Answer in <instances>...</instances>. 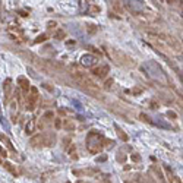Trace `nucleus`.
I'll use <instances>...</instances> for the list:
<instances>
[{
	"mask_svg": "<svg viewBox=\"0 0 183 183\" xmlns=\"http://www.w3.org/2000/svg\"><path fill=\"white\" fill-rule=\"evenodd\" d=\"M142 69L148 73L149 78H152L154 81H157L158 84H161V85H167V84H169L167 75L164 73V70L161 69V66L157 63V62L149 60V62H147V63L142 66Z\"/></svg>",
	"mask_w": 183,
	"mask_h": 183,
	"instance_id": "f257e3e1",
	"label": "nucleus"
},
{
	"mask_svg": "<svg viewBox=\"0 0 183 183\" xmlns=\"http://www.w3.org/2000/svg\"><path fill=\"white\" fill-rule=\"evenodd\" d=\"M104 139H105V138H104L100 132L91 130V132L87 135V149H88L91 154H98V152L104 148Z\"/></svg>",
	"mask_w": 183,
	"mask_h": 183,
	"instance_id": "f03ea898",
	"label": "nucleus"
},
{
	"mask_svg": "<svg viewBox=\"0 0 183 183\" xmlns=\"http://www.w3.org/2000/svg\"><path fill=\"white\" fill-rule=\"evenodd\" d=\"M54 142H56V135L54 133H38V135L31 138V141H29L31 147H34V148L43 147V145L53 147Z\"/></svg>",
	"mask_w": 183,
	"mask_h": 183,
	"instance_id": "7ed1b4c3",
	"label": "nucleus"
},
{
	"mask_svg": "<svg viewBox=\"0 0 183 183\" xmlns=\"http://www.w3.org/2000/svg\"><path fill=\"white\" fill-rule=\"evenodd\" d=\"M73 79L76 81V84L81 87H87V88H95L97 85L92 82V79L90 76H87L85 73H81V72H75L73 73Z\"/></svg>",
	"mask_w": 183,
	"mask_h": 183,
	"instance_id": "20e7f679",
	"label": "nucleus"
},
{
	"mask_svg": "<svg viewBox=\"0 0 183 183\" xmlns=\"http://www.w3.org/2000/svg\"><path fill=\"white\" fill-rule=\"evenodd\" d=\"M29 91H31V94L26 98V110L28 111H34L35 105H37V101H38V90L35 87H31Z\"/></svg>",
	"mask_w": 183,
	"mask_h": 183,
	"instance_id": "39448f33",
	"label": "nucleus"
},
{
	"mask_svg": "<svg viewBox=\"0 0 183 183\" xmlns=\"http://www.w3.org/2000/svg\"><path fill=\"white\" fill-rule=\"evenodd\" d=\"M125 6L132 12V13H141V12L145 9V2H141V0H127L125 2Z\"/></svg>",
	"mask_w": 183,
	"mask_h": 183,
	"instance_id": "423d86ee",
	"label": "nucleus"
},
{
	"mask_svg": "<svg viewBox=\"0 0 183 183\" xmlns=\"http://www.w3.org/2000/svg\"><path fill=\"white\" fill-rule=\"evenodd\" d=\"M97 62H98V59L95 56H92V54H84L81 57V65L85 66V68H92Z\"/></svg>",
	"mask_w": 183,
	"mask_h": 183,
	"instance_id": "0eeeda50",
	"label": "nucleus"
},
{
	"mask_svg": "<svg viewBox=\"0 0 183 183\" xmlns=\"http://www.w3.org/2000/svg\"><path fill=\"white\" fill-rule=\"evenodd\" d=\"M110 72V66L108 65H103V66H98L97 69H94L92 70V73L98 78V79H104L105 76H107V73Z\"/></svg>",
	"mask_w": 183,
	"mask_h": 183,
	"instance_id": "6e6552de",
	"label": "nucleus"
},
{
	"mask_svg": "<svg viewBox=\"0 0 183 183\" xmlns=\"http://www.w3.org/2000/svg\"><path fill=\"white\" fill-rule=\"evenodd\" d=\"M18 84L21 85L22 91H25V92H28V91H29V88H31V85H29V81L26 79L25 76H19V78H18Z\"/></svg>",
	"mask_w": 183,
	"mask_h": 183,
	"instance_id": "1a4fd4ad",
	"label": "nucleus"
},
{
	"mask_svg": "<svg viewBox=\"0 0 183 183\" xmlns=\"http://www.w3.org/2000/svg\"><path fill=\"white\" fill-rule=\"evenodd\" d=\"M34 132H35V119H29L26 126H25V133L26 135H32Z\"/></svg>",
	"mask_w": 183,
	"mask_h": 183,
	"instance_id": "9d476101",
	"label": "nucleus"
},
{
	"mask_svg": "<svg viewBox=\"0 0 183 183\" xmlns=\"http://www.w3.org/2000/svg\"><path fill=\"white\" fill-rule=\"evenodd\" d=\"M0 141H2V142H5V145L8 147V149H9V151H15L13 145H12V141L6 136V135H3V133H2V135H0Z\"/></svg>",
	"mask_w": 183,
	"mask_h": 183,
	"instance_id": "9b49d317",
	"label": "nucleus"
},
{
	"mask_svg": "<svg viewBox=\"0 0 183 183\" xmlns=\"http://www.w3.org/2000/svg\"><path fill=\"white\" fill-rule=\"evenodd\" d=\"M62 127L65 129V130H75V123L72 122V120H63V123H62Z\"/></svg>",
	"mask_w": 183,
	"mask_h": 183,
	"instance_id": "f8f14e48",
	"label": "nucleus"
},
{
	"mask_svg": "<svg viewBox=\"0 0 183 183\" xmlns=\"http://www.w3.org/2000/svg\"><path fill=\"white\" fill-rule=\"evenodd\" d=\"M12 81L11 79H6V82H5V92H6V98L9 100L11 98V91H12Z\"/></svg>",
	"mask_w": 183,
	"mask_h": 183,
	"instance_id": "ddd939ff",
	"label": "nucleus"
},
{
	"mask_svg": "<svg viewBox=\"0 0 183 183\" xmlns=\"http://www.w3.org/2000/svg\"><path fill=\"white\" fill-rule=\"evenodd\" d=\"M69 152V155L73 158V160H76L78 158V154H76V148H75V144H70V147H69L68 149H66Z\"/></svg>",
	"mask_w": 183,
	"mask_h": 183,
	"instance_id": "4468645a",
	"label": "nucleus"
},
{
	"mask_svg": "<svg viewBox=\"0 0 183 183\" xmlns=\"http://www.w3.org/2000/svg\"><path fill=\"white\" fill-rule=\"evenodd\" d=\"M114 127H116V130H117V135H119V138H120L123 142H127V139H129V138H127V135H126L125 132H123V130H122V129H120L117 125H114Z\"/></svg>",
	"mask_w": 183,
	"mask_h": 183,
	"instance_id": "2eb2a0df",
	"label": "nucleus"
},
{
	"mask_svg": "<svg viewBox=\"0 0 183 183\" xmlns=\"http://www.w3.org/2000/svg\"><path fill=\"white\" fill-rule=\"evenodd\" d=\"M0 123H2V126H3V127H5L8 132H9V129H11V127H9V123H8V120H6V119L3 117V114H2V105H0Z\"/></svg>",
	"mask_w": 183,
	"mask_h": 183,
	"instance_id": "dca6fc26",
	"label": "nucleus"
},
{
	"mask_svg": "<svg viewBox=\"0 0 183 183\" xmlns=\"http://www.w3.org/2000/svg\"><path fill=\"white\" fill-rule=\"evenodd\" d=\"M47 40V34H41V35H38L37 38H35V44H38V43H43V41H46Z\"/></svg>",
	"mask_w": 183,
	"mask_h": 183,
	"instance_id": "f3484780",
	"label": "nucleus"
},
{
	"mask_svg": "<svg viewBox=\"0 0 183 183\" xmlns=\"http://www.w3.org/2000/svg\"><path fill=\"white\" fill-rule=\"evenodd\" d=\"M5 169H6V170H9V172H11L12 174H15V176L18 174V173H16V170H13V166H12V164H9V163H5Z\"/></svg>",
	"mask_w": 183,
	"mask_h": 183,
	"instance_id": "a211bd4d",
	"label": "nucleus"
},
{
	"mask_svg": "<svg viewBox=\"0 0 183 183\" xmlns=\"http://www.w3.org/2000/svg\"><path fill=\"white\" fill-rule=\"evenodd\" d=\"M139 119H141L142 122H147V123H152V120H151V119H149V117H148L147 114H144V113H141V114H139Z\"/></svg>",
	"mask_w": 183,
	"mask_h": 183,
	"instance_id": "6ab92c4d",
	"label": "nucleus"
},
{
	"mask_svg": "<svg viewBox=\"0 0 183 183\" xmlns=\"http://www.w3.org/2000/svg\"><path fill=\"white\" fill-rule=\"evenodd\" d=\"M79 5H81V13H85V11H88V5L85 3V2H79Z\"/></svg>",
	"mask_w": 183,
	"mask_h": 183,
	"instance_id": "aec40b11",
	"label": "nucleus"
},
{
	"mask_svg": "<svg viewBox=\"0 0 183 183\" xmlns=\"http://www.w3.org/2000/svg\"><path fill=\"white\" fill-rule=\"evenodd\" d=\"M54 37H56L57 40H63V38H65V32H63V29H59Z\"/></svg>",
	"mask_w": 183,
	"mask_h": 183,
	"instance_id": "412c9836",
	"label": "nucleus"
},
{
	"mask_svg": "<svg viewBox=\"0 0 183 183\" xmlns=\"http://www.w3.org/2000/svg\"><path fill=\"white\" fill-rule=\"evenodd\" d=\"M170 182H172V183H182V179H179L177 176H172Z\"/></svg>",
	"mask_w": 183,
	"mask_h": 183,
	"instance_id": "4be33fe9",
	"label": "nucleus"
},
{
	"mask_svg": "<svg viewBox=\"0 0 183 183\" xmlns=\"http://www.w3.org/2000/svg\"><path fill=\"white\" fill-rule=\"evenodd\" d=\"M69 142H70V138H65V144H63V148H65V149H68L69 147H70V144H69Z\"/></svg>",
	"mask_w": 183,
	"mask_h": 183,
	"instance_id": "5701e85b",
	"label": "nucleus"
},
{
	"mask_svg": "<svg viewBox=\"0 0 183 183\" xmlns=\"http://www.w3.org/2000/svg\"><path fill=\"white\" fill-rule=\"evenodd\" d=\"M54 126H56V129H62V120H60V119H56Z\"/></svg>",
	"mask_w": 183,
	"mask_h": 183,
	"instance_id": "b1692460",
	"label": "nucleus"
},
{
	"mask_svg": "<svg viewBox=\"0 0 183 183\" xmlns=\"http://www.w3.org/2000/svg\"><path fill=\"white\" fill-rule=\"evenodd\" d=\"M0 154H2V157H6V155H8V152H6V149L3 148L2 145H0Z\"/></svg>",
	"mask_w": 183,
	"mask_h": 183,
	"instance_id": "393cba45",
	"label": "nucleus"
},
{
	"mask_svg": "<svg viewBox=\"0 0 183 183\" xmlns=\"http://www.w3.org/2000/svg\"><path fill=\"white\" fill-rule=\"evenodd\" d=\"M87 26H88V31L90 32H95L97 31V28H94V25H87Z\"/></svg>",
	"mask_w": 183,
	"mask_h": 183,
	"instance_id": "a878e982",
	"label": "nucleus"
},
{
	"mask_svg": "<svg viewBox=\"0 0 183 183\" xmlns=\"http://www.w3.org/2000/svg\"><path fill=\"white\" fill-rule=\"evenodd\" d=\"M44 117H46V119H53V113H51V111H47L46 114H44Z\"/></svg>",
	"mask_w": 183,
	"mask_h": 183,
	"instance_id": "bb28decb",
	"label": "nucleus"
},
{
	"mask_svg": "<svg viewBox=\"0 0 183 183\" xmlns=\"http://www.w3.org/2000/svg\"><path fill=\"white\" fill-rule=\"evenodd\" d=\"M111 84H113V79L107 81V82H105V88H108V87H111Z\"/></svg>",
	"mask_w": 183,
	"mask_h": 183,
	"instance_id": "cd10ccee",
	"label": "nucleus"
},
{
	"mask_svg": "<svg viewBox=\"0 0 183 183\" xmlns=\"http://www.w3.org/2000/svg\"><path fill=\"white\" fill-rule=\"evenodd\" d=\"M132 160H133V161H141V158H139L136 154H135V155H132Z\"/></svg>",
	"mask_w": 183,
	"mask_h": 183,
	"instance_id": "c85d7f7f",
	"label": "nucleus"
},
{
	"mask_svg": "<svg viewBox=\"0 0 183 183\" xmlns=\"http://www.w3.org/2000/svg\"><path fill=\"white\" fill-rule=\"evenodd\" d=\"M167 116H170L172 119H174V117H176V113H173V111H169V113H167Z\"/></svg>",
	"mask_w": 183,
	"mask_h": 183,
	"instance_id": "c756f323",
	"label": "nucleus"
},
{
	"mask_svg": "<svg viewBox=\"0 0 183 183\" xmlns=\"http://www.w3.org/2000/svg\"><path fill=\"white\" fill-rule=\"evenodd\" d=\"M48 26H50V28H53V26H56V22H48Z\"/></svg>",
	"mask_w": 183,
	"mask_h": 183,
	"instance_id": "7c9ffc66",
	"label": "nucleus"
},
{
	"mask_svg": "<svg viewBox=\"0 0 183 183\" xmlns=\"http://www.w3.org/2000/svg\"><path fill=\"white\" fill-rule=\"evenodd\" d=\"M105 160H107L105 157H101V158H97V161H105Z\"/></svg>",
	"mask_w": 183,
	"mask_h": 183,
	"instance_id": "2f4dec72",
	"label": "nucleus"
},
{
	"mask_svg": "<svg viewBox=\"0 0 183 183\" xmlns=\"http://www.w3.org/2000/svg\"><path fill=\"white\" fill-rule=\"evenodd\" d=\"M76 183H87V182H84V180H78Z\"/></svg>",
	"mask_w": 183,
	"mask_h": 183,
	"instance_id": "473e14b6",
	"label": "nucleus"
},
{
	"mask_svg": "<svg viewBox=\"0 0 183 183\" xmlns=\"http://www.w3.org/2000/svg\"><path fill=\"white\" fill-rule=\"evenodd\" d=\"M0 164H2V158H0Z\"/></svg>",
	"mask_w": 183,
	"mask_h": 183,
	"instance_id": "72a5a7b5",
	"label": "nucleus"
}]
</instances>
